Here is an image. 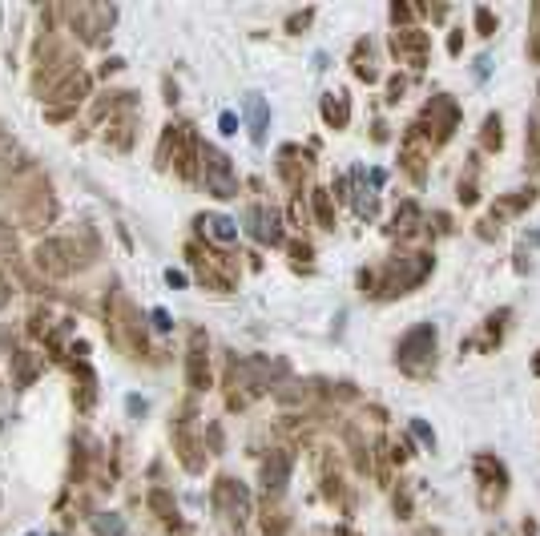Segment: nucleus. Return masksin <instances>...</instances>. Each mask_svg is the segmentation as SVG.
Masks as SVG:
<instances>
[{"instance_id": "1", "label": "nucleus", "mask_w": 540, "mask_h": 536, "mask_svg": "<svg viewBox=\"0 0 540 536\" xmlns=\"http://www.w3.org/2000/svg\"><path fill=\"white\" fill-rule=\"evenodd\" d=\"M246 113H250V138L258 141V145H262V141H266V101L258 97V93H250V101H246Z\"/></svg>"}, {"instance_id": "2", "label": "nucleus", "mask_w": 540, "mask_h": 536, "mask_svg": "<svg viewBox=\"0 0 540 536\" xmlns=\"http://www.w3.org/2000/svg\"><path fill=\"white\" fill-rule=\"evenodd\" d=\"M202 226H206V230H210V238H218V242H234V238H238V222H234V218H222V214L202 218Z\"/></svg>"}, {"instance_id": "3", "label": "nucleus", "mask_w": 540, "mask_h": 536, "mask_svg": "<svg viewBox=\"0 0 540 536\" xmlns=\"http://www.w3.org/2000/svg\"><path fill=\"white\" fill-rule=\"evenodd\" d=\"M206 182L218 190V197H230V194H234V178L222 169V157H218V154H210V178H206Z\"/></svg>"}, {"instance_id": "4", "label": "nucleus", "mask_w": 540, "mask_h": 536, "mask_svg": "<svg viewBox=\"0 0 540 536\" xmlns=\"http://www.w3.org/2000/svg\"><path fill=\"white\" fill-rule=\"evenodd\" d=\"M97 528H101L105 536H109V532L121 536V520H117V516H97Z\"/></svg>"}, {"instance_id": "5", "label": "nucleus", "mask_w": 540, "mask_h": 536, "mask_svg": "<svg viewBox=\"0 0 540 536\" xmlns=\"http://www.w3.org/2000/svg\"><path fill=\"white\" fill-rule=\"evenodd\" d=\"M218 126H222V133H238V117H234V113H222Z\"/></svg>"}, {"instance_id": "6", "label": "nucleus", "mask_w": 540, "mask_h": 536, "mask_svg": "<svg viewBox=\"0 0 540 536\" xmlns=\"http://www.w3.org/2000/svg\"><path fill=\"white\" fill-rule=\"evenodd\" d=\"M154 327L157 331H170V315H166V310H154Z\"/></svg>"}, {"instance_id": "7", "label": "nucleus", "mask_w": 540, "mask_h": 536, "mask_svg": "<svg viewBox=\"0 0 540 536\" xmlns=\"http://www.w3.org/2000/svg\"><path fill=\"white\" fill-rule=\"evenodd\" d=\"M166 282H170V286H185V274L182 270H166Z\"/></svg>"}]
</instances>
